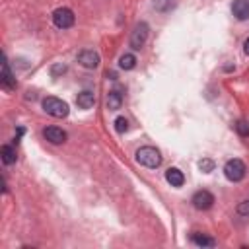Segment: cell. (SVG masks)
<instances>
[{
  "mask_svg": "<svg viewBox=\"0 0 249 249\" xmlns=\"http://www.w3.org/2000/svg\"><path fill=\"white\" fill-rule=\"evenodd\" d=\"M137 162L146 168H158L162 164V156L154 146H144L137 152Z\"/></svg>",
  "mask_w": 249,
  "mask_h": 249,
  "instance_id": "1",
  "label": "cell"
},
{
  "mask_svg": "<svg viewBox=\"0 0 249 249\" xmlns=\"http://www.w3.org/2000/svg\"><path fill=\"white\" fill-rule=\"evenodd\" d=\"M43 109L51 117H57V119H62V117L68 115V103L59 99V97H45L43 99Z\"/></svg>",
  "mask_w": 249,
  "mask_h": 249,
  "instance_id": "2",
  "label": "cell"
},
{
  "mask_svg": "<svg viewBox=\"0 0 249 249\" xmlns=\"http://www.w3.org/2000/svg\"><path fill=\"white\" fill-rule=\"evenodd\" d=\"M245 171H247L245 170V164L241 160H237V158L228 160L226 166H224V173H226V177L230 181H241L245 177Z\"/></svg>",
  "mask_w": 249,
  "mask_h": 249,
  "instance_id": "3",
  "label": "cell"
},
{
  "mask_svg": "<svg viewBox=\"0 0 249 249\" xmlns=\"http://www.w3.org/2000/svg\"><path fill=\"white\" fill-rule=\"evenodd\" d=\"M53 22L57 28L61 30H68L74 26V14L70 8H57L55 14H53Z\"/></svg>",
  "mask_w": 249,
  "mask_h": 249,
  "instance_id": "4",
  "label": "cell"
},
{
  "mask_svg": "<svg viewBox=\"0 0 249 249\" xmlns=\"http://www.w3.org/2000/svg\"><path fill=\"white\" fill-rule=\"evenodd\" d=\"M146 39H148V26H146V24H139V26L135 28L133 35H131V47L139 51V49L144 47Z\"/></svg>",
  "mask_w": 249,
  "mask_h": 249,
  "instance_id": "5",
  "label": "cell"
},
{
  "mask_svg": "<svg viewBox=\"0 0 249 249\" xmlns=\"http://www.w3.org/2000/svg\"><path fill=\"white\" fill-rule=\"evenodd\" d=\"M193 204H195L197 210H208L214 204V195L208 193V191H204V189L202 191H197L193 195Z\"/></svg>",
  "mask_w": 249,
  "mask_h": 249,
  "instance_id": "6",
  "label": "cell"
},
{
  "mask_svg": "<svg viewBox=\"0 0 249 249\" xmlns=\"http://www.w3.org/2000/svg\"><path fill=\"white\" fill-rule=\"evenodd\" d=\"M43 137H45L51 144H62V142L66 140V133H64L62 129H59V127H47V129L43 131Z\"/></svg>",
  "mask_w": 249,
  "mask_h": 249,
  "instance_id": "7",
  "label": "cell"
},
{
  "mask_svg": "<svg viewBox=\"0 0 249 249\" xmlns=\"http://www.w3.org/2000/svg\"><path fill=\"white\" fill-rule=\"evenodd\" d=\"M78 62L84 66V68H95L97 64H99V55L97 53H93V51H82L80 55H78Z\"/></svg>",
  "mask_w": 249,
  "mask_h": 249,
  "instance_id": "8",
  "label": "cell"
},
{
  "mask_svg": "<svg viewBox=\"0 0 249 249\" xmlns=\"http://www.w3.org/2000/svg\"><path fill=\"white\" fill-rule=\"evenodd\" d=\"M166 179H168V183H170L171 187H181V185L185 183V175H183V171L177 170V168H170V170L166 171Z\"/></svg>",
  "mask_w": 249,
  "mask_h": 249,
  "instance_id": "9",
  "label": "cell"
},
{
  "mask_svg": "<svg viewBox=\"0 0 249 249\" xmlns=\"http://www.w3.org/2000/svg\"><path fill=\"white\" fill-rule=\"evenodd\" d=\"M232 12L237 20H247L249 18V2L247 0H235L232 6Z\"/></svg>",
  "mask_w": 249,
  "mask_h": 249,
  "instance_id": "10",
  "label": "cell"
},
{
  "mask_svg": "<svg viewBox=\"0 0 249 249\" xmlns=\"http://www.w3.org/2000/svg\"><path fill=\"white\" fill-rule=\"evenodd\" d=\"M2 86L8 88V90H14L16 88V80H14L12 72H10V66H8V61L6 59L2 62Z\"/></svg>",
  "mask_w": 249,
  "mask_h": 249,
  "instance_id": "11",
  "label": "cell"
},
{
  "mask_svg": "<svg viewBox=\"0 0 249 249\" xmlns=\"http://www.w3.org/2000/svg\"><path fill=\"white\" fill-rule=\"evenodd\" d=\"M76 103H78V107H82V109H90V107H93V103H95V95L86 90V92L78 93Z\"/></svg>",
  "mask_w": 249,
  "mask_h": 249,
  "instance_id": "12",
  "label": "cell"
},
{
  "mask_svg": "<svg viewBox=\"0 0 249 249\" xmlns=\"http://www.w3.org/2000/svg\"><path fill=\"white\" fill-rule=\"evenodd\" d=\"M0 156H2V162L6 164V166H10V164H14L16 162V150L12 148V146H2L0 148Z\"/></svg>",
  "mask_w": 249,
  "mask_h": 249,
  "instance_id": "13",
  "label": "cell"
},
{
  "mask_svg": "<svg viewBox=\"0 0 249 249\" xmlns=\"http://www.w3.org/2000/svg\"><path fill=\"white\" fill-rule=\"evenodd\" d=\"M121 103H123L121 93L119 92H109V95H107V107L111 111H115V109H121Z\"/></svg>",
  "mask_w": 249,
  "mask_h": 249,
  "instance_id": "14",
  "label": "cell"
},
{
  "mask_svg": "<svg viewBox=\"0 0 249 249\" xmlns=\"http://www.w3.org/2000/svg\"><path fill=\"white\" fill-rule=\"evenodd\" d=\"M135 64H137L135 55H123V57H121V61H119V66H121L123 70H133V68H135Z\"/></svg>",
  "mask_w": 249,
  "mask_h": 249,
  "instance_id": "15",
  "label": "cell"
},
{
  "mask_svg": "<svg viewBox=\"0 0 249 249\" xmlns=\"http://www.w3.org/2000/svg\"><path fill=\"white\" fill-rule=\"evenodd\" d=\"M193 241H195L199 247H214V243H216L212 237L202 235V233H195V235H193Z\"/></svg>",
  "mask_w": 249,
  "mask_h": 249,
  "instance_id": "16",
  "label": "cell"
},
{
  "mask_svg": "<svg viewBox=\"0 0 249 249\" xmlns=\"http://www.w3.org/2000/svg\"><path fill=\"white\" fill-rule=\"evenodd\" d=\"M175 6V0H156L154 2V8L160 10V12H168Z\"/></svg>",
  "mask_w": 249,
  "mask_h": 249,
  "instance_id": "17",
  "label": "cell"
},
{
  "mask_svg": "<svg viewBox=\"0 0 249 249\" xmlns=\"http://www.w3.org/2000/svg\"><path fill=\"white\" fill-rule=\"evenodd\" d=\"M233 127H235V131H237L239 137H249V123H247V121L239 119V121L233 124Z\"/></svg>",
  "mask_w": 249,
  "mask_h": 249,
  "instance_id": "18",
  "label": "cell"
},
{
  "mask_svg": "<svg viewBox=\"0 0 249 249\" xmlns=\"http://www.w3.org/2000/svg\"><path fill=\"white\" fill-rule=\"evenodd\" d=\"M115 129H117V133H127L129 121L124 119V117H117V119H115Z\"/></svg>",
  "mask_w": 249,
  "mask_h": 249,
  "instance_id": "19",
  "label": "cell"
},
{
  "mask_svg": "<svg viewBox=\"0 0 249 249\" xmlns=\"http://www.w3.org/2000/svg\"><path fill=\"white\" fill-rule=\"evenodd\" d=\"M237 212H239L241 216H249V199L237 204Z\"/></svg>",
  "mask_w": 249,
  "mask_h": 249,
  "instance_id": "20",
  "label": "cell"
},
{
  "mask_svg": "<svg viewBox=\"0 0 249 249\" xmlns=\"http://www.w3.org/2000/svg\"><path fill=\"white\" fill-rule=\"evenodd\" d=\"M199 166H201V170H202V171H206V173H208V171H212V168H214V164H212L210 160H202Z\"/></svg>",
  "mask_w": 249,
  "mask_h": 249,
  "instance_id": "21",
  "label": "cell"
},
{
  "mask_svg": "<svg viewBox=\"0 0 249 249\" xmlns=\"http://www.w3.org/2000/svg\"><path fill=\"white\" fill-rule=\"evenodd\" d=\"M243 51H245V55H249V37H247L245 43H243Z\"/></svg>",
  "mask_w": 249,
  "mask_h": 249,
  "instance_id": "22",
  "label": "cell"
}]
</instances>
